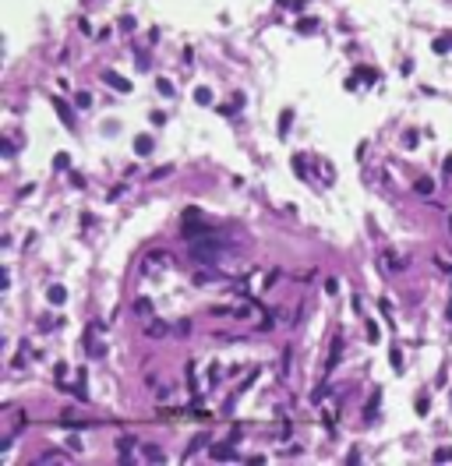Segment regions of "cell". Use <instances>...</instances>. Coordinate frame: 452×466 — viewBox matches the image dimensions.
I'll return each mask as SVG.
<instances>
[{
    "label": "cell",
    "instance_id": "484cf974",
    "mask_svg": "<svg viewBox=\"0 0 452 466\" xmlns=\"http://www.w3.org/2000/svg\"><path fill=\"white\" fill-rule=\"evenodd\" d=\"M71 184H74V187H85V177H82V173H74V170H71Z\"/></svg>",
    "mask_w": 452,
    "mask_h": 466
},
{
    "label": "cell",
    "instance_id": "7a4b0ae2",
    "mask_svg": "<svg viewBox=\"0 0 452 466\" xmlns=\"http://www.w3.org/2000/svg\"><path fill=\"white\" fill-rule=\"evenodd\" d=\"M382 268H385V276H396V272H403V268H406V262L385 251V254H382Z\"/></svg>",
    "mask_w": 452,
    "mask_h": 466
},
{
    "label": "cell",
    "instance_id": "2e32d148",
    "mask_svg": "<svg viewBox=\"0 0 452 466\" xmlns=\"http://www.w3.org/2000/svg\"><path fill=\"white\" fill-rule=\"evenodd\" d=\"M134 311L148 318V314H152V304H148V297H138V300H134Z\"/></svg>",
    "mask_w": 452,
    "mask_h": 466
},
{
    "label": "cell",
    "instance_id": "d6986e66",
    "mask_svg": "<svg viewBox=\"0 0 452 466\" xmlns=\"http://www.w3.org/2000/svg\"><path fill=\"white\" fill-rule=\"evenodd\" d=\"M194 283H202V286H205V283H212V276H205V272H194ZM216 283H230V279L216 276Z\"/></svg>",
    "mask_w": 452,
    "mask_h": 466
},
{
    "label": "cell",
    "instance_id": "44dd1931",
    "mask_svg": "<svg viewBox=\"0 0 452 466\" xmlns=\"http://www.w3.org/2000/svg\"><path fill=\"white\" fill-rule=\"evenodd\" d=\"M293 170H297V177H308V166H304V156H293Z\"/></svg>",
    "mask_w": 452,
    "mask_h": 466
},
{
    "label": "cell",
    "instance_id": "52a82bcc",
    "mask_svg": "<svg viewBox=\"0 0 452 466\" xmlns=\"http://www.w3.org/2000/svg\"><path fill=\"white\" fill-rule=\"evenodd\" d=\"M53 110H57V117L64 120L67 127H74V117H71V110H67V102H64V99H53Z\"/></svg>",
    "mask_w": 452,
    "mask_h": 466
},
{
    "label": "cell",
    "instance_id": "ba28073f",
    "mask_svg": "<svg viewBox=\"0 0 452 466\" xmlns=\"http://www.w3.org/2000/svg\"><path fill=\"white\" fill-rule=\"evenodd\" d=\"M152 138H148V134H138V138H134V152H138V156H148V152H152Z\"/></svg>",
    "mask_w": 452,
    "mask_h": 466
},
{
    "label": "cell",
    "instance_id": "cb8c5ba5",
    "mask_svg": "<svg viewBox=\"0 0 452 466\" xmlns=\"http://www.w3.org/2000/svg\"><path fill=\"white\" fill-rule=\"evenodd\" d=\"M417 142H420V138H417V134H413V131H410V134H403V145H406V148H413Z\"/></svg>",
    "mask_w": 452,
    "mask_h": 466
},
{
    "label": "cell",
    "instance_id": "ffe728a7",
    "mask_svg": "<svg viewBox=\"0 0 452 466\" xmlns=\"http://www.w3.org/2000/svg\"><path fill=\"white\" fill-rule=\"evenodd\" d=\"M74 102H78L82 110H88V106H92V96H88V92H78V96H74Z\"/></svg>",
    "mask_w": 452,
    "mask_h": 466
},
{
    "label": "cell",
    "instance_id": "83f0119b",
    "mask_svg": "<svg viewBox=\"0 0 452 466\" xmlns=\"http://www.w3.org/2000/svg\"><path fill=\"white\" fill-rule=\"evenodd\" d=\"M445 173H449V177H452V156H449V159H445Z\"/></svg>",
    "mask_w": 452,
    "mask_h": 466
},
{
    "label": "cell",
    "instance_id": "9a60e30c",
    "mask_svg": "<svg viewBox=\"0 0 452 466\" xmlns=\"http://www.w3.org/2000/svg\"><path fill=\"white\" fill-rule=\"evenodd\" d=\"M374 78H378V71H371V67H357V81H368V85H374Z\"/></svg>",
    "mask_w": 452,
    "mask_h": 466
},
{
    "label": "cell",
    "instance_id": "7c38bea8",
    "mask_svg": "<svg viewBox=\"0 0 452 466\" xmlns=\"http://www.w3.org/2000/svg\"><path fill=\"white\" fill-rule=\"evenodd\" d=\"M39 463H67V456L60 452V448H50V452H42V456H39Z\"/></svg>",
    "mask_w": 452,
    "mask_h": 466
},
{
    "label": "cell",
    "instance_id": "8992f818",
    "mask_svg": "<svg viewBox=\"0 0 452 466\" xmlns=\"http://www.w3.org/2000/svg\"><path fill=\"white\" fill-rule=\"evenodd\" d=\"M142 459H148V463H163V459H166V452H163L159 445H142Z\"/></svg>",
    "mask_w": 452,
    "mask_h": 466
},
{
    "label": "cell",
    "instance_id": "9c48e42d",
    "mask_svg": "<svg viewBox=\"0 0 452 466\" xmlns=\"http://www.w3.org/2000/svg\"><path fill=\"white\" fill-rule=\"evenodd\" d=\"M53 170H57V173H71V156H67V152H57V156H53Z\"/></svg>",
    "mask_w": 452,
    "mask_h": 466
},
{
    "label": "cell",
    "instance_id": "3957f363",
    "mask_svg": "<svg viewBox=\"0 0 452 466\" xmlns=\"http://www.w3.org/2000/svg\"><path fill=\"white\" fill-rule=\"evenodd\" d=\"M103 81H106L110 88H117V92H124V96L131 92V81H127V78H120V74H113V71H106V74H103Z\"/></svg>",
    "mask_w": 452,
    "mask_h": 466
},
{
    "label": "cell",
    "instance_id": "f1b7e54d",
    "mask_svg": "<svg viewBox=\"0 0 452 466\" xmlns=\"http://www.w3.org/2000/svg\"><path fill=\"white\" fill-rule=\"evenodd\" d=\"M449 230H452V216H449Z\"/></svg>",
    "mask_w": 452,
    "mask_h": 466
},
{
    "label": "cell",
    "instance_id": "ac0fdd59",
    "mask_svg": "<svg viewBox=\"0 0 452 466\" xmlns=\"http://www.w3.org/2000/svg\"><path fill=\"white\" fill-rule=\"evenodd\" d=\"M131 445H134V438H124V442H120V459H124V463H131Z\"/></svg>",
    "mask_w": 452,
    "mask_h": 466
},
{
    "label": "cell",
    "instance_id": "4316f807",
    "mask_svg": "<svg viewBox=\"0 0 452 466\" xmlns=\"http://www.w3.org/2000/svg\"><path fill=\"white\" fill-rule=\"evenodd\" d=\"M120 28H124V32H134V18H120Z\"/></svg>",
    "mask_w": 452,
    "mask_h": 466
},
{
    "label": "cell",
    "instance_id": "603a6c76",
    "mask_svg": "<svg viewBox=\"0 0 452 466\" xmlns=\"http://www.w3.org/2000/svg\"><path fill=\"white\" fill-rule=\"evenodd\" d=\"M392 367H396V371H403V353H399L396 346H392Z\"/></svg>",
    "mask_w": 452,
    "mask_h": 466
},
{
    "label": "cell",
    "instance_id": "5b68a950",
    "mask_svg": "<svg viewBox=\"0 0 452 466\" xmlns=\"http://www.w3.org/2000/svg\"><path fill=\"white\" fill-rule=\"evenodd\" d=\"M145 332H148V339H163V336L170 332V325H166V322H159V318H152V322H148V328H145Z\"/></svg>",
    "mask_w": 452,
    "mask_h": 466
},
{
    "label": "cell",
    "instance_id": "30bf717a",
    "mask_svg": "<svg viewBox=\"0 0 452 466\" xmlns=\"http://www.w3.org/2000/svg\"><path fill=\"white\" fill-rule=\"evenodd\" d=\"M212 459H237L233 445H212Z\"/></svg>",
    "mask_w": 452,
    "mask_h": 466
},
{
    "label": "cell",
    "instance_id": "277c9868",
    "mask_svg": "<svg viewBox=\"0 0 452 466\" xmlns=\"http://www.w3.org/2000/svg\"><path fill=\"white\" fill-rule=\"evenodd\" d=\"M339 360H343V339H332V350H329V360H325V374L332 371Z\"/></svg>",
    "mask_w": 452,
    "mask_h": 466
},
{
    "label": "cell",
    "instance_id": "5bb4252c",
    "mask_svg": "<svg viewBox=\"0 0 452 466\" xmlns=\"http://www.w3.org/2000/svg\"><path fill=\"white\" fill-rule=\"evenodd\" d=\"M413 191H417V194H431V191H434V180H431V177H420L417 184H413Z\"/></svg>",
    "mask_w": 452,
    "mask_h": 466
},
{
    "label": "cell",
    "instance_id": "4fadbf2b",
    "mask_svg": "<svg viewBox=\"0 0 452 466\" xmlns=\"http://www.w3.org/2000/svg\"><path fill=\"white\" fill-rule=\"evenodd\" d=\"M194 102H202V106H208V102H212V88L198 85V88H194Z\"/></svg>",
    "mask_w": 452,
    "mask_h": 466
},
{
    "label": "cell",
    "instance_id": "e0dca14e",
    "mask_svg": "<svg viewBox=\"0 0 452 466\" xmlns=\"http://www.w3.org/2000/svg\"><path fill=\"white\" fill-rule=\"evenodd\" d=\"M156 88H159V96H170V99H173V85H170L166 78H156Z\"/></svg>",
    "mask_w": 452,
    "mask_h": 466
},
{
    "label": "cell",
    "instance_id": "7402d4cb",
    "mask_svg": "<svg viewBox=\"0 0 452 466\" xmlns=\"http://www.w3.org/2000/svg\"><path fill=\"white\" fill-rule=\"evenodd\" d=\"M152 124L163 127V124H166V113H163V110H152Z\"/></svg>",
    "mask_w": 452,
    "mask_h": 466
},
{
    "label": "cell",
    "instance_id": "6da1fadb",
    "mask_svg": "<svg viewBox=\"0 0 452 466\" xmlns=\"http://www.w3.org/2000/svg\"><path fill=\"white\" fill-rule=\"evenodd\" d=\"M156 265H173V254L170 251H152V254H145L142 258V268L148 272V268H156Z\"/></svg>",
    "mask_w": 452,
    "mask_h": 466
},
{
    "label": "cell",
    "instance_id": "8fae6325",
    "mask_svg": "<svg viewBox=\"0 0 452 466\" xmlns=\"http://www.w3.org/2000/svg\"><path fill=\"white\" fill-rule=\"evenodd\" d=\"M46 300H50V304L57 307V304H64V300H67V290L64 286H50V293H46Z\"/></svg>",
    "mask_w": 452,
    "mask_h": 466
},
{
    "label": "cell",
    "instance_id": "d4e9b609",
    "mask_svg": "<svg viewBox=\"0 0 452 466\" xmlns=\"http://www.w3.org/2000/svg\"><path fill=\"white\" fill-rule=\"evenodd\" d=\"M368 339L378 343V325H374V322H368Z\"/></svg>",
    "mask_w": 452,
    "mask_h": 466
}]
</instances>
